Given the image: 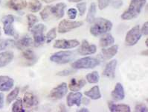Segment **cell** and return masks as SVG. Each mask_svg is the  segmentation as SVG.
Masks as SVG:
<instances>
[{
    "mask_svg": "<svg viewBox=\"0 0 148 112\" xmlns=\"http://www.w3.org/2000/svg\"><path fill=\"white\" fill-rule=\"evenodd\" d=\"M147 0H131L127 11L121 15V19L124 20H130L137 17L146 4Z\"/></svg>",
    "mask_w": 148,
    "mask_h": 112,
    "instance_id": "cell-1",
    "label": "cell"
},
{
    "mask_svg": "<svg viewBox=\"0 0 148 112\" xmlns=\"http://www.w3.org/2000/svg\"><path fill=\"white\" fill-rule=\"evenodd\" d=\"M92 23V26L90 28V33L95 37L104 35L110 32L112 28V23L104 18L95 19Z\"/></svg>",
    "mask_w": 148,
    "mask_h": 112,
    "instance_id": "cell-2",
    "label": "cell"
},
{
    "mask_svg": "<svg viewBox=\"0 0 148 112\" xmlns=\"http://www.w3.org/2000/svg\"><path fill=\"white\" fill-rule=\"evenodd\" d=\"M99 59L93 57H84L83 58L77 60L72 63L71 67L75 70L80 69H93L100 64Z\"/></svg>",
    "mask_w": 148,
    "mask_h": 112,
    "instance_id": "cell-3",
    "label": "cell"
},
{
    "mask_svg": "<svg viewBox=\"0 0 148 112\" xmlns=\"http://www.w3.org/2000/svg\"><path fill=\"white\" fill-rule=\"evenodd\" d=\"M75 56L74 53L71 51H60L51 56L50 61L58 64H64L71 62Z\"/></svg>",
    "mask_w": 148,
    "mask_h": 112,
    "instance_id": "cell-4",
    "label": "cell"
},
{
    "mask_svg": "<svg viewBox=\"0 0 148 112\" xmlns=\"http://www.w3.org/2000/svg\"><path fill=\"white\" fill-rule=\"evenodd\" d=\"M45 27L43 24H35L32 28L31 32L34 37V44L35 46H40L44 43L45 37L44 36V31Z\"/></svg>",
    "mask_w": 148,
    "mask_h": 112,
    "instance_id": "cell-5",
    "label": "cell"
},
{
    "mask_svg": "<svg viewBox=\"0 0 148 112\" xmlns=\"http://www.w3.org/2000/svg\"><path fill=\"white\" fill-rule=\"evenodd\" d=\"M2 22L3 23V30L5 34L8 36L14 37L17 38L18 35L14 28V17L11 14L5 15L2 18Z\"/></svg>",
    "mask_w": 148,
    "mask_h": 112,
    "instance_id": "cell-6",
    "label": "cell"
},
{
    "mask_svg": "<svg viewBox=\"0 0 148 112\" xmlns=\"http://www.w3.org/2000/svg\"><path fill=\"white\" fill-rule=\"evenodd\" d=\"M139 26H136L127 32L125 37V43L127 46H134L137 44L141 37Z\"/></svg>",
    "mask_w": 148,
    "mask_h": 112,
    "instance_id": "cell-7",
    "label": "cell"
},
{
    "mask_svg": "<svg viewBox=\"0 0 148 112\" xmlns=\"http://www.w3.org/2000/svg\"><path fill=\"white\" fill-rule=\"evenodd\" d=\"M83 26V22L80 21H69L66 19H63L60 22L58 25V32L61 34H64L69 32L71 30Z\"/></svg>",
    "mask_w": 148,
    "mask_h": 112,
    "instance_id": "cell-8",
    "label": "cell"
},
{
    "mask_svg": "<svg viewBox=\"0 0 148 112\" xmlns=\"http://www.w3.org/2000/svg\"><path fill=\"white\" fill-rule=\"evenodd\" d=\"M68 92L67 84L63 82L50 91L49 97L53 100H58L64 97Z\"/></svg>",
    "mask_w": 148,
    "mask_h": 112,
    "instance_id": "cell-9",
    "label": "cell"
},
{
    "mask_svg": "<svg viewBox=\"0 0 148 112\" xmlns=\"http://www.w3.org/2000/svg\"><path fill=\"white\" fill-rule=\"evenodd\" d=\"M80 45L78 40H58L54 44V47L56 49H69L77 47Z\"/></svg>",
    "mask_w": 148,
    "mask_h": 112,
    "instance_id": "cell-10",
    "label": "cell"
},
{
    "mask_svg": "<svg viewBox=\"0 0 148 112\" xmlns=\"http://www.w3.org/2000/svg\"><path fill=\"white\" fill-rule=\"evenodd\" d=\"M22 62L24 63L25 66H33L34 64L37 63V55L31 49H25L23 51L21 55Z\"/></svg>",
    "mask_w": 148,
    "mask_h": 112,
    "instance_id": "cell-11",
    "label": "cell"
},
{
    "mask_svg": "<svg viewBox=\"0 0 148 112\" xmlns=\"http://www.w3.org/2000/svg\"><path fill=\"white\" fill-rule=\"evenodd\" d=\"M97 51V47L94 44H90L87 40H83L82 44L77 49V53L81 55L95 54Z\"/></svg>",
    "mask_w": 148,
    "mask_h": 112,
    "instance_id": "cell-12",
    "label": "cell"
},
{
    "mask_svg": "<svg viewBox=\"0 0 148 112\" xmlns=\"http://www.w3.org/2000/svg\"><path fill=\"white\" fill-rule=\"evenodd\" d=\"M117 67L116 60H112L106 65L103 71V75L109 79H114L115 76V70Z\"/></svg>",
    "mask_w": 148,
    "mask_h": 112,
    "instance_id": "cell-13",
    "label": "cell"
},
{
    "mask_svg": "<svg viewBox=\"0 0 148 112\" xmlns=\"http://www.w3.org/2000/svg\"><path fill=\"white\" fill-rule=\"evenodd\" d=\"M14 81L7 75H0V91H9L13 88Z\"/></svg>",
    "mask_w": 148,
    "mask_h": 112,
    "instance_id": "cell-14",
    "label": "cell"
},
{
    "mask_svg": "<svg viewBox=\"0 0 148 112\" xmlns=\"http://www.w3.org/2000/svg\"><path fill=\"white\" fill-rule=\"evenodd\" d=\"M23 105H25L27 109H31L34 107L37 106L38 104V99L35 95H34L32 93L27 92L25 93L23 98Z\"/></svg>",
    "mask_w": 148,
    "mask_h": 112,
    "instance_id": "cell-15",
    "label": "cell"
},
{
    "mask_svg": "<svg viewBox=\"0 0 148 112\" xmlns=\"http://www.w3.org/2000/svg\"><path fill=\"white\" fill-rule=\"evenodd\" d=\"M82 100V93L80 92L77 93H70L67 96V105L69 107H72L74 105L80 106Z\"/></svg>",
    "mask_w": 148,
    "mask_h": 112,
    "instance_id": "cell-16",
    "label": "cell"
},
{
    "mask_svg": "<svg viewBox=\"0 0 148 112\" xmlns=\"http://www.w3.org/2000/svg\"><path fill=\"white\" fill-rule=\"evenodd\" d=\"M111 96L115 101H121L125 97L124 87L121 83H117L115 87V89L112 91Z\"/></svg>",
    "mask_w": 148,
    "mask_h": 112,
    "instance_id": "cell-17",
    "label": "cell"
},
{
    "mask_svg": "<svg viewBox=\"0 0 148 112\" xmlns=\"http://www.w3.org/2000/svg\"><path fill=\"white\" fill-rule=\"evenodd\" d=\"M66 8V5L63 2H60L55 6H52V14L53 17L56 19H60L64 16L65 9Z\"/></svg>",
    "mask_w": 148,
    "mask_h": 112,
    "instance_id": "cell-18",
    "label": "cell"
},
{
    "mask_svg": "<svg viewBox=\"0 0 148 112\" xmlns=\"http://www.w3.org/2000/svg\"><path fill=\"white\" fill-rule=\"evenodd\" d=\"M14 59V53L11 52H3L0 53V68L5 67Z\"/></svg>",
    "mask_w": 148,
    "mask_h": 112,
    "instance_id": "cell-19",
    "label": "cell"
},
{
    "mask_svg": "<svg viewBox=\"0 0 148 112\" xmlns=\"http://www.w3.org/2000/svg\"><path fill=\"white\" fill-rule=\"evenodd\" d=\"M32 44H33L32 39L30 37H28V36H25V37H23L22 38L19 39L16 42H15L14 46L18 49L23 50L25 48H28V46H32Z\"/></svg>",
    "mask_w": 148,
    "mask_h": 112,
    "instance_id": "cell-20",
    "label": "cell"
},
{
    "mask_svg": "<svg viewBox=\"0 0 148 112\" xmlns=\"http://www.w3.org/2000/svg\"><path fill=\"white\" fill-rule=\"evenodd\" d=\"M108 106L111 112H130V108L129 105L124 104L116 105L113 102H109Z\"/></svg>",
    "mask_w": 148,
    "mask_h": 112,
    "instance_id": "cell-21",
    "label": "cell"
},
{
    "mask_svg": "<svg viewBox=\"0 0 148 112\" xmlns=\"http://www.w3.org/2000/svg\"><path fill=\"white\" fill-rule=\"evenodd\" d=\"M8 6L14 11H21L26 8L27 0H10Z\"/></svg>",
    "mask_w": 148,
    "mask_h": 112,
    "instance_id": "cell-22",
    "label": "cell"
},
{
    "mask_svg": "<svg viewBox=\"0 0 148 112\" xmlns=\"http://www.w3.org/2000/svg\"><path fill=\"white\" fill-rule=\"evenodd\" d=\"M86 83L85 79H80L77 80L76 79H72L70 81V83L69 84V88L70 91H79L83 87H84Z\"/></svg>",
    "mask_w": 148,
    "mask_h": 112,
    "instance_id": "cell-23",
    "label": "cell"
},
{
    "mask_svg": "<svg viewBox=\"0 0 148 112\" xmlns=\"http://www.w3.org/2000/svg\"><path fill=\"white\" fill-rule=\"evenodd\" d=\"M118 50H119V46L117 45L112 46L111 47L108 48V49H103L101 50L102 57L104 59H110V58H113L117 54Z\"/></svg>",
    "mask_w": 148,
    "mask_h": 112,
    "instance_id": "cell-24",
    "label": "cell"
},
{
    "mask_svg": "<svg viewBox=\"0 0 148 112\" xmlns=\"http://www.w3.org/2000/svg\"><path fill=\"white\" fill-rule=\"evenodd\" d=\"M84 94H85V96L89 97V99L93 100H97L101 98V94L98 86H94L90 90L86 91Z\"/></svg>",
    "mask_w": 148,
    "mask_h": 112,
    "instance_id": "cell-25",
    "label": "cell"
},
{
    "mask_svg": "<svg viewBox=\"0 0 148 112\" xmlns=\"http://www.w3.org/2000/svg\"><path fill=\"white\" fill-rule=\"evenodd\" d=\"M115 44V39L110 34H106L100 39L99 45L101 47H106L109 46L113 45Z\"/></svg>",
    "mask_w": 148,
    "mask_h": 112,
    "instance_id": "cell-26",
    "label": "cell"
},
{
    "mask_svg": "<svg viewBox=\"0 0 148 112\" xmlns=\"http://www.w3.org/2000/svg\"><path fill=\"white\" fill-rule=\"evenodd\" d=\"M40 17L44 21H48L51 18L54 17L52 14V6H45L43 10L40 12Z\"/></svg>",
    "mask_w": 148,
    "mask_h": 112,
    "instance_id": "cell-27",
    "label": "cell"
},
{
    "mask_svg": "<svg viewBox=\"0 0 148 112\" xmlns=\"http://www.w3.org/2000/svg\"><path fill=\"white\" fill-rule=\"evenodd\" d=\"M95 14H96V4L92 2L90 5L89 11H88L87 16H86V21L89 23H92L95 19Z\"/></svg>",
    "mask_w": 148,
    "mask_h": 112,
    "instance_id": "cell-28",
    "label": "cell"
},
{
    "mask_svg": "<svg viewBox=\"0 0 148 112\" xmlns=\"http://www.w3.org/2000/svg\"><path fill=\"white\" fill-rule=\"evenodd\" d=\"M28 8L33 13L38 12L40 11V9L42 8V4L39 0H32L29 3Z\"/></svg>",
    "mask_w": 148,
    "mask_h": 112,
    "instance_id": "cell-29",
    "label": "cell"
},
{
    "mask_svg": "<svg viewBox=\"0 0 148 112\" xmlns=\"http://www.w3.org/2000/svg\"><path fill=\"white\" fill-rule=\"evenodd\" d=\"M99 74L97 71H94V72L91 73L86 75V79L87 81L90 84H96L99 82Z\"/></svg>",
    "mask_w": 148,
    "mask_h": 112,
    "instance_id": "cell-30",
    "label": "cell"
},
{
    "mask_svg": "<svg viewBox=\"0 0 148 112\" xmlns=\"http://www.w3.org/2000/svg\"><path fill=\"white\" fill-rule=\"evenodd\" d=\"M12 111L13 112H25V110L23 109V100L21 99H18L15 101L12 106Z\"/></svg>",
    "mask_w": 148,
    "mask_h": 112,
    "instance_id": "cell-31",
    "label": "cell"
},
{
    "mask_svg": "<svg viewBox=\"0 0 148 112\" xmlns=\"http://www.w3.org/2000/svg\"><path fill=\"white\" fill-rule=\"evenodd\" d=\"M19 88L18 87L14 88L12 91H11V93H9L8 95L7 96V99H6V102H7L8 104L11 103L14 100H15L17 97V96L19 95Z\"/></svg>",
    "mask_w": 148,
    "mask_h": 112,
    "instance_id": "cell-32",
    "label": "cell"
},
{
    "mask_svg": "<svg viewBox=\"0 0 148 112\" xmlns=\"http://www.w3.org/2000/svg\"><path fill=\"white\" fill-rule=\"evenodd\" d=\"M15 44V41L11 39H6V40H0V51H2L4 49L10 47L11 46H14Z\"/></svg>",
    "mask_w": 148,
    "mask_h": 112,
    "instance_id": "cell-33",
    "label": "cell"
},
{
    "mask_svg": "<svg viewBox=\"0 0 148 112\" xmlns=\"http://www.w3.org/2000/svg\"><path fill=\"white\" fill-rule=\"evenodd\" d=\"M27 19H28V27L29 30L38 22V18L32 14L27 15Z\"/></svg>",
    "mask_w": 148,
    "mask_h": 112,
    "instance_id": "cell-34",
    "label": "cell"
},
{
    "mask_svg": "<svg viewBox=\"0 0 148 112\" xmlns=\"http://www.w3.org/2000/svg\"><path fill=\"white\" fill-rule=\"evenodd\" d=\"M56 35H57V34H56V28H51V29L48 32L46 36H45V40H46L47 44H49V43L51 42V41L56 37Z\"/></svg>",
    "mask_w": 148,
    "mask_h": 112,
    "instance_id": "cell-35",
    "label": "cell"
},
{
    "mask_svg": "<svg viewBox=\"0 0 148 112\" xmlns=\"http://www.w3.org/2000/svg\"><path fill=\"white\" fill-rule=\"evenodd\" d=\"M75 72H76V70L73 68L66 69V70H62V71H60V72L58 73L57 75H60V76H68V75H72V74L75 73Z\"/></svg>",
    "mask_w": 148,
    "mask_h": 112,
    "instance_id": "cell-36",
    "label": "cell"
},
{
    "mask_svg": "<svg viewBox=\"0 0 148 112\" xmlns=\"http://www.w3.org/2000/svg\"><path fill=\"white\" fill-rule=\"evenodd\" d=\"M112 0H98V8L100 10H103L110 5Z\"/></svg>",
    "mask_w": 148,
    "mask_h": 112,
    "instance_id": "cell-37",
    "label": "cell"
},
{
    "mask_svg": "<svg viewBox=\"0 0 148 112\" xmlns=\"http://www.w3.org/2000/svg\"><path fill=\"white\" fill-rule=\"evenodd\" d=\"M77 8L79 11V14H80V16H83L86 12V2H80L77 5Z\"/></svg>",
    "mask_w": 148,
    "mask_h": 112,
    "instance_id": "cell-38",
    "label": "cell"
},
{
    "mask_svg": "<svg viewBox=\"0 0 148 112\" xmlns=\"http://www.w3.org/2000/svg\"><path fill=\"white\" fill-rule=\"evenodd\" d=\"M147 107L144 103H138L135 107V111L147 112Z\"/></svg>",
    "mask_w": 148,
    "mask_h": 112,
    "instance_id": "cell-39",
    "label": "cell"
},
{
    "mask_svg": "<svg viewBox=\"0 0 148 112\" xmlns=\"http://www.w3.org/2000/svg\"><path fill=\"white\" fill-rule=\"evenodd\" d=\"M67 14H68L69 18L71 19H75L77 17V11L75 8H70L68 10V12H67Z\"/></svg>",
    "mask_w": 148,
    "mask_h": 112,
    "instance_id": "cell-40",
    "label": "cell"
},
{
    "mask_svg": "<svg viewBox=\"0 0 148 112\" xmlns=\"http://www.w3.org/2000/svg\"><path fill=\"white\" fill-rule=\"evenodd\" d=\"M141 35H148V23L147 22H145L143 25L142 28H141Z\"/></svg>",
    "mask_w": 148,
    "mask_h": 112,
    "instance_id": "cell-41",
    "label": "cell"
},
{
    "mask_svg": "<svg viewBox=\"0 0 148 112\" xmlns=\"http://www.w3.org/2000/svg\"><path fill=\"white\" fill-rule=\"evenodd\" d=\"M112 6L113 8H115L118 9L123 6V2H122V0H115V1L112 2Z\"/></svg>",
    "mask_w": 148,
    "mask_h": 112,
    "instance_id": "cell-42",
    "label": "cell"
},
{
    "mask_svg": "<svg viewBox=\"0 0 148 112\" xmlns=\"http://www.w3.org/2000/svg\"><path fill=\"white\" fill-rule=\"evenodd\" d=\"M4 99H5V96H4V94L2 93H0V110L3 109Z\"/></svg>",
    "mask_w": 148,
    "mask_h": 112,
    "instance_id": "cell-43",
    "label": "cell"
},
{
    "mask_svg": "<svg viewBox=\"0 0 148 112\" xmlns=\"http://www.w3.org/2000/svg\"><path fill=\"white\" fill-rule=\"evenodd\" d=\"M77 111H79V112H88V111H89V110H88L87 109H85V108H84V109H80V110H78Z\"/></svg>",
    "mask_w": 148,
    "mask_h": 112,
    "instance_id": "cell-44",
    "label": "cell"
},
{
    "mask_svg": "<svg viewBox=\"0 0 148 112\" xmlns=\"http://www.w3.org/2000/svg\"><path fill=\"white\" fill-rule=\"evenodd\" d=\"M147 53H148V51L147 49H145V51H143L142 53H141V55H145V56H147Z\"/></svg>",
    "mask_w": 148,
    "mask_h": 112,
    "instance_id": "cell-45",
    "label": "cell"
},
{
    "mask_svg": "<svg viewBox=\"0 0 148 112\" xmlns=\"http://www.w3.org/2000/svg\"><path fill=\"white\" fill-rule=\"evenodd\" d=\"M44 2H45V3H51V2H54V1H56V0H42Z\"/></svg>",
    "mask_w": 148,
    "mask_h": 112,
    "instance_id": "cell-46",
    "label": "cell"
},
{
    "mask_svg": "<svg viewBox=\"0 0 148 112\" xmlns=\"http://www.w3.org/2000/svg\"><path fill=\"white\" fill-rule=\"evenodd\" d=\"M69 2H81L82 0H68Z\"/></svg>",
    "mask_w": 148,
    "mask_h": 112,
    "instance_id": "cell-47",
    "label": "cell"
},
{
    "mask_svg": "<svg viewBox=\"0 0 148 112\" xmlns=\"http://www.w3.org/2000/svg\"><path fill=\"white\" fill-rule=\"evenodd\" d=\"M145 45H146V46L147 47L148 46V44H147V39L146 40H145Z\"/></svg>",
    "mask_w": 148,
    "mask_h": 112,
    "instance_id": "cell-48",
    "label": "cell"
},
{
    "mask_svg": "<svg viewBox=\"0 0 148 112\" xmlns=\"http://www.w3.org/2000/svg\"><path fill=\"white\" fill-rule=\"evenodd\" d=\"M1 35H2V33H1V27H0V37H1Z\"/></svg>",
    "mask_w": 148,
    "mask_h": 112,
    "instance_id": "cell-49",
    "label": "cell"
},
{
    "mask_svg": "<svg viewBox=\"0 0 148 112\" xmlns=\"http://www.w3.org/2000/svg\"><path fill=\"white\" fill-rule=\"evenodd\" d=\"M1 1H2V0H0V4H1Z\"/></svg>",
    "mask_w": 148,
    "mask_h": 112,
    "instance_id": "cell-50",
    "label": "cell"
}]
</instances>
